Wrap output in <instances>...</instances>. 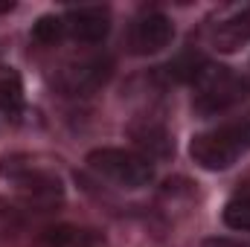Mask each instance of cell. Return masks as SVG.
<instances>
[{
    "instance_id": "cell-1",
    "label": "cell",
    "mask_w": 250,
    "mask_h": 247,
    "mask_svg": "<svg viewBox=\"0 0 250 247\" xmlns=\"http://www.w3.org/2000/svg\"><path fill=\"white\" fill-rule=\"evenodd\" d=\"M250 151V114L201 131L189 143V157L207 172H224Z\"/></svg>"
},
{
    "instance_id": "cell-2",
    "label": "cell",
    "mask_w": 250,
    "mask_h": 247,
    "mask_svg": "<svg viewBox=\"0 0 250 247\" xmlns=\"http://www.w3.org/2000/svg\"><path fill=\"white\" fill-rule=\"evenodd\" d=\"M0 175L15 186L21 201L32 209L47 212L64 201V181L50 166H38L23 157H9L0 163Z\"/></svg>"
},
{
    "instance_id": "cell-3",
    "label": "cell",
    "mask_w": 250,
    "mask_h": 247,
    "mask_svg": "<svg viewBox=\"0 0 250 247\" xmlns=\"http://www.w3.org/2000/svg\"><path fill=\"white\" fill-rule=\"evenodd\" d=\"M250 99V76H239L230 67L209 64L207 73L195 82L192 111L198 117H215Z\"/></svg>"
},
{
    "instance_id": "cell-4",
    "label": "cell",
    "mask_w": 250,
    "mask_h": 247,
    "mask_svg": "<svg viewBox=\"0 0 250 247\" xmlns=\"http://www.w3.org/2000/svg\"><path fill=\"white\" fill-rule=\"evenodd\" d=\"M90 172L123 189H143L154 181V163L134 151V148H117V145H102L87 154Z\"/></svg>"
},
{
    "instance_id": "cell-5",
    "label": "cell",
    "mask_w": 250,
    "mask_h": 247,
    "mask_svg": "<svg viewBox=\"0 0 250 247\" xmlns=\"http://www.w3.org/2000/svg\"><path fill=\"white\" fill-rule=\"evenodd\" d=\"M111 76H114V59L105 53H93L64 64L56 76V87L64 96H93L111 82Z\"/></svg>"
},
{
    "instance_id": "cell-6",
    "label": "cell",
    "mask_w": 250,
    "mask_h": 247,
    "mask_svg": "<svg viewBox=\"0 0 250 247\" xmlns=\"http://www.w3.org/2000/svg\"><path fill=\"white\" fill-rule=\"evenodd\" d=\"M172 38H175V23L166 12H157V9L137 15L128 26V50L134 56H154L166 50Z\"/></svg>"
},
{
    "instance_id": "cell-7",
    "label": "cell",
    "mask_w": 250,
    "mask_h": 247,
    "mask_svg": "<svg viewBox=\"0 0 250 247\" xmlns=\"http://www.w3.org/2000/svg\"><path fill=\"white\" fill-rule=\"evenodd\" d=\"M64 29L79 44H102L111 32V9L108 6H76L62 15Z\"/></svg>"
},
{
    "instance_id": "cell-8",
    "label": "cell",
    "mask_w": 250,
    "mask_h": 247,
    "mask_svg": "<svg viewBox=\"0 0 250 247\" xmlns=\"http://www.w3.org/2000/svg\"><path fill=\"white\" fill-rule=\"evenodd\" d=\"M32 247H111L108 236L84 224H50L41 227L32 239Z\"/></svg>"
},
{
    "instance_id": "cell-9",
    "label": "cell",
    "mask_w": 250,
    "mask_h": 247,
    "mask_svg": "<svg viewBox=\"0 0 250 247\" xmlns=\"http://www.w3.org/2000/svg\"><path fill=\"white\" fill-rule=\"evenodd\" d=\"M209 41H212V47L218 53H236V50H242L250 41V3L233 9L227 18H221L212 26Z\"/></svg>"
},
{
    "instance_id": "cell-10",
    "label": "cell",
    "mask_w": 250,
    "mask_h": 247,
    "mask_svg": "<svg viewBox=\"0 0 250 247\" xmlns=\"http://www.w3.org/2000/svg\"><path fill=\"white\" fill-rule=\"evenodd\" d=\"M131 137L140 148V154H146L151 163L160 160V157H169L172 154V134L166 131V125L157 123V120H143V123L131 125Z\"/></svg>"
},
{
    "instance_id": "cell-11",
    "label": "cell",
    "mask_w": 250,
    "mask_h": 247,
    "mask_svg": "<svg viewBox=\"0 0 250 247\" xmlns=\"http://www.w3.org/2000/svg\"><path fill=\"white\" fill-rule=\"evenodd\" d=\"M0 111L9 117L23 111V79L9 64H0Z\"/></svg>"
},
{
    "instance_id": "cell-12",
    "label": "cell",
    "mask_w": 250,
    "mask_h": 247,
    "mask_svg": "<svg viewBox=\"0 0 250 247\" xmlns=\"http://www.w3.org/2000/svg\"><path fill=\"white\" fill-rule=\"evenodd\" d=\"M212 62H207L201 53H184V56H178L175 62H169L163 67V73H166V79H172V82H181V84H195L204 73H207V67Z\"/></svg>"
},
{
    "instance_id": "cell-13",
    "label": "cell",
    "mask_w": 250,
    "mask_h": 247,
    "mask_svg": "<svg viewBox=\"0 0 250 247\" xmlns=\"http://www.w3.org/2000/svg\"><path fill=\"white\" fill-rule=\"evenodd\" d=\"M224 224L236 233H250V189L236 192L224 204Z\"/></svg>"
},
{
    "instance_id": "cell-14",
    "label": "cell",
    "mask_w": 250,
    "mask_h": 247,
    "mask_svg": "<svg viewBox=\"0 0 250 247\" xmlns=\"http://www.w3.org/2000/svg\"><path fill=\"white\" fill-rule=\"evenodd\" d=\"M64 35H67L64 18H59V15H44V18H38L35 26H32V41H38V44H44V47H56Z\"/></svg>"
},
{
    "instance_id": "cell-15",
    "label": "cell",
    "mask_w": 250,
    "mask_h": 247,
    "mask_svg": "<svg viewBox=\"0 0 250 247\" xmlns=\"http://www.w3.org/2000/svg\"><path fill=\"white\" fill-rule=\"evenodd\" d=\"M201 247H250V245L239 242V239H227V236H212V239H204Z\"/></svg>"
}]
</instances>
